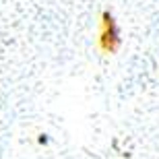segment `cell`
Returning a JSON list of instances; mask_svg holds the SVG:
<instances>
[]
</instances>
